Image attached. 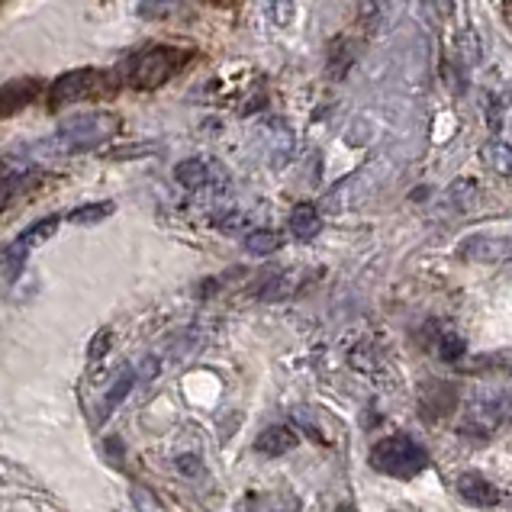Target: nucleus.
Returning a JSON list of instances; mask_svg holds the SVG:
<instances>
[{"label": "nucleus", "instance_id": "2", "mask_svg": "<svg viewBox=\"0 0 512 512\" xmlns=\"http://www.w3.org/2000/svg\"><path fill=\"white\" fill-rule=\"evenodd\" d=\"M123 87L120 71L107 68H75L65 71L49 84V107H71V104H87V100H104L113 97Z\"/></svg>", "mask_w": 512, "mask_h": 512}, {"label": "nucleus", "instance_id": "5", "mask_svg": "<svg viewBox=\"0 0 512 512\" xmlns=\"http://www.w3.org/2000/svg\"><path fill=\"white\" fill-rule=\"evenodd\" d=\"M512 416V397L503 390H484L471 397L461 416V435L467 438H490L503 429V422Z\"/></svg>", "mask_w": 512, "mask_h": 512}, {"label": "nucleus", "instance_id": "14", "mask_svg": "<svg viewBox=\"0 0 512 512\" xmlns=\"http://www.w3.org/2000/svg\"><path fill=\"white\" fill-rule=\"evenodd\" d=\"M480 158H484V165L500 174V178H512V145H506L503 139H490L484 149H480Z\"/></svg>", "mask_w": 512, "mask_h": 512}, {"label": "nucleus", "instance_id": "12", "mask_svg": "<svg viewBox=\"0 0 512 512\" xmlns=\"http://www.w3.org/2000/svg\"><path fill=\"white\" fill-rule=\"evenodd\" d=\"M290 232H294V239L300 242H310L319 236V229H323V216L313 207V203H297L294 210H290Z\"/></svg>", "mask_w": 512, "mask_h": 512}, {"label": "nucleus", "instance_id": "17", "mask_svg": "<svg viewBox=\"0 0 512 512\" xmlns=\"http://www.w3.org/2000/svg\"><path fill=\"white\" fill-rule=\"evenodd\" d=\"M281 245H284V236H281V232H274V229H252L245 236V248L252 255H274Z\"/></svg>", "mask_w": 512, "mask_h": 512}, {"label": "nucleus", "instance_id": "18", "mask_svg": "<svg viewBox=\"0 0 512 512\" xmlns=\"http://www.w3.org/2000/svg\"><path fill=\"white\" fill-rule=\"evenodd\" d=\"M133 384H136V374L133 371H123L120 377H116V384L110 387V393H107V400H104V406H100V422H104L116 406H120L126 397H129V390H133Z\"/></svg>", "mask_w": 512, "mask_h": 512}, {"label": "nucleus", "instance_id": "1", "mask_svg": "<svg viewBox=\"0 0 512 512\" xmlns=\"http://www.w3.org/2000/svg\"><path fill=\"white\" fill-rule=\"evenodd\" d=\"M187 62V52L171 49V46H149L142 52H133L120 65V81L133 91H158L165 87Z\"/></svg>", "mask_w": 512, "mask_h": 512}, {"label": "nucleus", "instance_id": "21", "mask_svg": "<svg viewBox=\"0 0 512 512\" xmlns=\"http://www.w3.org/2000/svg\"><path fill=\"white\" fill-rule=\"evenodd\" d=\"M271 17L277 26H287L290 17H294V0H274L271 4Z\"/></svg>", "mask_w": 512, "mask_h": 512}, {"label": "nucleus", "instance_id": "26", "mask_svg": "<svg viewBox=\"0 0 512 512\" xmlns=\"http://www.w3.org/2000/svg\"><path fill=\"white\" fill-rule=\"evenodd\" d=\"M506 17L512 20V0H506Z\"/></svg>", "mask_w": 512, "mask_h": 512}, {"label": "nucleus", "instance_id": "16", "mask_svg": "<svg viewBox=\"0 0 512 512\" xmlns=\"http://www.w3.org/2000/svg\"><path fill=\"white\" fill-rule=\"evenodd\" d=\"M107 216H113V203L110 200H97V203H81V207L68 210V223L75 226H94V223H104Z\"/></svg>", "mask_w": 512, "mask_h": 512}, {"label": "nucleus", "instance_id": "24", "mask_svg": "<svg viewBox=\"0 0 512 512\" xmlns=\"http://www.w3.org/2000/svg\"><path fill=\"white\" fill-rule=\"evenodd\" d=\"M17 190H20V184L13 181V178H4V181H0V210H4L7 203H10L13 197H17Z\"/></svg>", "mask_w": 512, "mask_h": 512}, {"label": "nucleus", "instance_id": "27", "mask_svg": "<svg viewBox=\"0 0 512 512\" xmlns=\"http://www.w3.org/2000/svg\"><path fill=\"white\" fill-rule=\"evenodd\" d=\"M335 512H355V509H351V506H342V509H335Z\"/></svg>", "mask_w": 512, "mask_h": 512}, {"label": "nucleus", "instance_id": "20", "mask_svg": "<svg viewBox=\"0 0 512 512\" xmlns=\"http://www.w3.org/2000/svg\"><path fill=\"white\" fill-rule=\"evenodd\" d=\"M438 355H442V361H458L464 358V339L455 332H445L442 339H438Z\"/></svg>", "mask_w": 512, "mask_h": 512}, {"label": "nucleus", "instance_id": "3", "mask_svg": "<svg viewBox=\"0 0 512 512\" xmlns=\"http://www.w3.org/2000/svg\"><path fill=\"white\" fill-rule=\"evenodd\" d=\"M120 126L123 123L116 113H78V116H68V120L55 129L49 145L55 152H68V155L91 152L120 136Z\"/></svg>", "mask_w": 512, "mask_h": 512}, {"label": "nucleus", "instance_id": "22", "mask_svg": "<svg viewBox=\"0 0 512 512\" xmlns=\"http://www.w3.org/2000/svg\"><path fill=\"white\" fill-rule=\"evenodd\" d=\"M107 348H110V329H100V332L94 335L91 348H87V355H91V361H100V358L107 355Z\"/></svg>", "mask_w": 512, "mask_h": 512}, {"label": "nucleus", "instance_id": "19", "mask_svg": "<svg viewBox=\"0 0 512 512\" xmlns=\"http://www.w3.org/2000/svg\"><path fill=\"white\" fill-rule=\"evenodd\" d=\"M55 229H58V216H42V219H36L33 226H26V229L20 232L17 242H20L23 248H33V245H39V242L52 239V236H55Z\"/></svg>", "mask_w": 512, "mask_h": 512}, {"label": "nucleus", "instance_id": "7", "mask_svg": "<svg viewBox=\"0 0 512 512\" xmlns=\"http://www.w3.org/2000/svg\"><path fill=\"white\" fill-rule=\"evenodd\" d=\"M39 94H42V84L36 78H17V81L0 84V120L26 110Z\"/></svg>", "mask_w": 512, "mask_h": 512}, {"label": "nucleus", "instance_id": "10", "mask_svg": "<svg viewBox=\"0 0 512 512\" xmlns=\"http://www.w3.org/2000/svg\"><path fill=\"white\" fill-rule=\"evenodd\" d=\"M216 178V171L210 162H203V158H184V162L174 168V181H178L184 190H207Z\"/></svg>", "mask_w": 512, "mask_h": 512}, {"label": "nucleus", "instance_id": "23", "mask_svg": "<svg viewBox=\"0 0 512 512\" xmlns=\"http://www.w3.org/2000/svg\"><path fill=\"white\" fill-rule=\"evenodd\" d=\"M429 7L438 20H451L455 17V10H458V0H429Z\"/></svg>", "mask_w": 512, "mask_h": 512}, {"label": "nucleus", "instance_id": "15", "mask_svg": "<svg viewBox=\"0 0 512 512\" xmlns=\"http://www.w3.org/2000/svg\"><path fill=\"white\" fill-rule=\"evenodd\" d=\"M187 13V0H139V17L142 20H174Z\"/></svg>", "mask_w": 512, "mask_h": 512}, {"label": "nucleus", "instance_id": "9", "mask_svg": "<svg viewBox=\"0 0 512 512\" xmlns=\"http://www.w3.org/2000/svg\"><path fill=\"white\" fill-rule=\"evenodd\" d=\"M458 493H461V500L464 503H471V506H480V509H487V506H496L500 503V490H496L487 477H480L474 471H467L458 477Z\"/></svg>", "mask_w": 512, "mask_h": 512}, {"label": "nucleus", "instance_id": "25", "mask_svg": "<svg viewBox=\"0 0 512 512\" xmlns=\"http://www.w3.org/2000/svg\"><path fill=\"white\" fill-rule=\"evenodd\" d=\"M178 471L181 474H187V477H197L203 467H200V458H194V455H181L178 458Z\"/></svg>", "mask_w": 512, "mask_h": 512}, {"label": "nucleus", "instance_id": "4", "mask_svg": "<svg viewBox=\"0 0 512 512\" xmlns=\"http://www.w3.org/2000/svg\"><path fill=\"white\" fill-rule=\"evenodd\" d=\"M426 464H429V451L419 442H413L409 435L380 438V442L371 448V467L387 477L409 480V477L426 471Z\"/></svg>", "mask_w": 512, "mask_h": 512}, {"label": "nucleus", "instance_id": "11", "mask_svg": "<svg viewBox=\"0 0 512 512\" xmlns=\"http://www.w3.org/2000/svg\"><path fill=\"white\" fill-rule=\"evenodd\" d=\"M297 432L294 429H287V426H271V429H265L258 435V442H255V448L261 451V455H268V458H281V455H287V451H294L297 448Z\"/></svg>", "mask_w": 512, "mask_h": 512}, {"label": "nucleus", "instance_id": "6", "mask_svg": "<svg viewBox=\"0 0 512 512\" xmlns=\"http://www.w3.org/2000/svg\"><path fill=\"white\" fill-rule=\"evenodd\" d=\"M458 252L467 261H477V265H506V261H512V239L474 232V236L461 239Z\"/></svg>", "mask_w": 512, "mask_h": 512}, {"label": "nucleus", "instance_id": "13", "mask_svg": "<svg viewBox=\"0 0 512 512\" xmlns=\"http://www.w3.org/2000/svg\"><path fill=\"white\" fill-rule=\"evenodd\" d=\"M297 274L294 271H265L261 277V287H258V297L265 300H284L297 290Z\"/></svg>", "mask_w": 512, "mask_h": 512}, {"label": "nucleus", "instance_id": "8", "mask_svg": "<svg viewBox=\"0 0 512 512\" xmlns=\"http://www.w3.org/2000/svg\"><path fill=\"white\" fill-rule=\"evenodd\" d=\"M419 406H422V416L426 419H445L448 413H455L458 409V390L451 384H445V380H438V384L422 387Z\"/></svg>", "mask_w": 512, "mask_h": 512}]
</instances>
